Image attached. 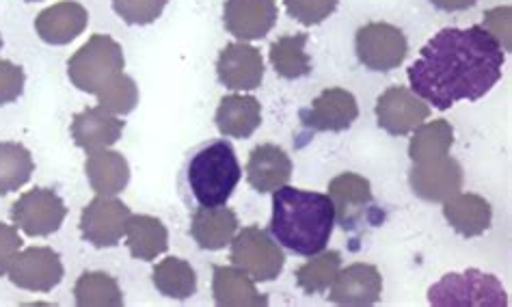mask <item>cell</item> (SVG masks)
I'll use <instances>...</instances> for the list:
<instances>
[{"mask_svg": "<svg viewBox=\"0 0 512 307\" xmlns=\"http://www.w3.org/2000/svg\"><path fill=\"white\" fill-rule=\"evenodd\" d=\"M504 61V48L484 26H452L430 39L407 76L417 98L448 111L461 100L487 96L502 78Z\"/></svg>", "mask_w": 512, "mask_h": 307, "instance_id": "6da1fadb", "label": "cell"}, {"mask_svg": "<svg viewBox=\"0 0 512 307\" xmlns=\"http://www.w3.org/2000/svg\"><path fill=\"white\" fill-rule=\"evenodd\" d=\"M335 228V208L325 193L281 186L273 193L271 236L296 256L325 251Z\"/></svg>", "mask_w": 512, "mask_h": 307, "instance_id": "7a4b0ae2", "label": "cell"}, {"mask_svg": "<svg viewBox=\"0 0 512 307\" xmlns=\"http://www.w3.org/2000/svg\"><path fill=\"white\" fill-rule=\"evenodd\" d=\"M242 178L234 145L227 139H208L186 154L178 191L188 210L227 206Z\"/></svg>", "mask_w": 512, "mask_h": 307, "instance_id": "3957f363", "label": "cell"}, {"mask_svg": "<svg viewBox=\"0 0 512 307\" xmlns=\"http://www.w3.org/2000/svg\"><path fill=\"white\" fill-rule=\"evenodd\" d=\"M126 57L124 48L111 35H93L87 44L80 46L74 57L67 61V76L72 85L85 93H96L109 85L111 80L124 72Z\"/></svg>", "mask_w": 512, "mask_h": 307, "instance_id": "277c9868", "label": "cell"}, {"mask_svg": "<svg viewBox=\"0 0 512 307\" xmlns=\"http://www.w3.org/2000/svg\"><path fill=\"white\" fill-rule=\"evenodd\" d=\"M435 307H508V295L500 279L478 269L443 275L428 290Z\"/></svg>", "mask_w": 512, "mask_h": 307, "instance_id": "5b68a950", "label": "cell"}, {"mask_svg": "<svg viewBox=\"0 0 512 307\" xmlns=\"http://www.w3.org/2000/svg\"><path fill=\"white\" fill-rule=\"evenodd\" d=\"M229 245H232L229 260L238 269L245 271L253 282H273L284 271V249H281L271 234L260 230L258 225H249V228L236 232Z\"/></svg>", "mask_w": 512, "mask_h": 307, "instance_id": "8992f818", "label": "cell"}, {"mask_svg": "<svg viewBox=\"0 0 512 307\" xmlns=\"http://www.w3.org/2000/svg\"><path fill=\"white\" fill-rule=\"evenodd\" d=\"M329 197L335 208V221L346 232H355L363 225L379 223V206L374 202L370 182L359 173H340L329 182Z\"/></svg>", "mask_w": 512, "mask_h": 307, "instance_id": "52a82bcc", "label": "cell"}, {"mask_svg": "<svg viewBox=\"0 0 512 307\" xmlns=\"http://www.w3.org/2000/svg\"><path fill=\"white\" fill-rule=\"evenodd\" d=\"M357 59L374 72L396 70L409 55V42L398 26L389 22H370L355 35Z\"/></svg>", "mask_w": 512, "mask_h": 307, "instance_id": "ba28073f", "label": "cell"}, {"mask_svg": "<svg viewBox=\"0 0 512 307\" xmlns=\"http://www.w3.org/2000/svg\"><path fill=\"white\" fill-rule=\"evenodd\" d=\"M67 217L65 202L52 189L26 191L11 206V221L26 236L39 238L59 232Z\"/></svg>", "mask_w": 512, "mask_h": 307, "instance_id": "9c48e42d", "label": "cell"}, {"mask_svg": "<svg viewBox=\"0 0 512 307\" xmlns=\"http://www.w3.org/2000/svg\"><path fill=\"white\" fill-rule=\"evenodd\" d=\"M132 210L115 197H96L80 215V234L96 249L117 247L126 236Z\"/></svg>", "mask_w": 512, "mask_h": 307, "instance_id": "30bf717a", "label": "cell"}, {"mask_svg": "<svg viewBox=\"0 0 512 307\" xmlns=\"http://www.w3.org/2000/svg\"><path fill=\"white\" fill-rule=\"evenodd\" d=\"M13 286L29 292H50L61 284L65 275L61 256L50 247H29L18 251L9 266Z\"/></svg>", "mask_w": 512, "mask_h": 307, "instance_id": "8fae6325", "label": "cell"}, {"mask_svg": "<svg viewBox=\"0 0 512 307\" xmlns=\"http://www.w3.org/2000/svg\"><path fill=\"white\" fill-rule=\"evenodd\" d=\"M430 117V106L407 87H389L376 100V122L394 137H404Z\"/></svg>", "mask_w": 512, "mask_h": 307, "instance_id": "7c38bea8", "label": "cell"}, {"mask_svg": "<svg viewBox=\"0 0 512 307\" xmlns=\"http://www.w3.org/2000/svg\"><path fill=\"white\" fill-rule=\"evenodd\" d=\"M413 193L424 202H446L463 189V167L450 156L415 163L409 171Z\"/></svg>", "mask_w": 512, "mask_h": 307, "instance_id": "4fadbf2b", "label": "cell"}, {"mask_svg": "<svg viewBox=\"0 0 512 307\" xmlns=\"http://www.w3.org/2000/svg\"><path fill=\"white\" fill-rule=\"evenodd\" d=\"M299 117L301 124L312 132H344L357 122L359 106L350 91L329 87Z\"/></svg>", "mask_w": 512, "mask_h": 307, "instance_id": "5bb4252c", "label": "cell"}, {"mask_svg": "<svg viewBox=\"0 0 512 307\" xmlns=\"http://www.w3.org/2000/svg\"><path fill=\"white\" fill-rule=\"evenodd\" d=\"M279 11L275 0H225L223 24L240 42L262 39L273 31Z\"/></svg>", "mask_w": 512, "mask_h": 307, "instance_id": "9a60e30c", "label": "cell"}, {"mask_svg": "<svg viewBox=\"0 0 512 307\" xmlns=\"http://www.w3.org/2000/svg\"><path fill=\"white\" fill-rule=\"evenodd\" d=\"M217 76L221 85L234 91H253L264 80V61L258 48L245 42L227 44L217 59Z\"/></svg>", "mask_w": 512, "mask_h": 307, "instance_id": "2e32d148", "label": "cell"}, {"mask_svg": "<svg viewBox=\"0 0 512 307\" xmlns=\"http://www.w3.org/2000/svg\"><path fill=\"white\" fill-rule=\"evenodd\" d=\"M329 301L335 305H374L383 295V277L372 264H350L329 286Z\"/></svg>", "mask_w": 512, "mask_h": 307, "instance_id": "e0dca14e", "label": "cell"}, {"mask_svg": "<svg viewBox=\"0 0 512 307\" xmlns=\"http://www.w3.org/2000/svg\"><path fill=\"white\" fill-rule=\"evenodd\" d=\"M89 24V11L76 3V0H63V3L44 9L35 18V31L42 42L50 46H65L83 35Z\"/></svg>", "mask_w": 512, "mask_h": 307, "instance_id": "ac0fdd59", "label": "cell"}, {"mask_svg": "<svg viewBox=\"0 0 512 307\" xmlns=\"http://www.w3.org/2000/svg\"><path fill=\"white\" fill-rule=\"evenodd\" d=\"M126 122L109 111H104L102 106H89V109L80 111L72 119V139L80 150L87 154L106 150L115 145L121 139Z\"/></svg>", "mask_w": 512, "mask_h": 307, "instance_id": "d6986e66", "label": "cell"}, {"mask_svg": "<svg viewBox=\"0 0 512 307\" xmlns=\"http://www.w3.org/2000/svg\"><path fill=\"white\" fill-rule=\"evenodd\" d=\"M292 178V160L284 148L262 143L253 148L247 163V180L258 193H275Z\"/></svg>", "mask_w": 512, "mask_h": 307, "instance_id": "ffe728a7", "label": "cell"}, {"mask_svg": "<svg viewBox=\"0 0 512 307\" xmlns=\"http://www.w3.org/2000/svg\"><path fill=\"white\" fill-rule=\"evenodd\" d=\"M238 232V217L232 208H195L191 212V236L199 249H225Z\"/></svg>", "mask_w": 512, "mask_h": 307, "instance_id": "44dd1931", "label": "cell"}, {"mask_svg": "<svg viewBox=\"0 0 512 307\" xmlns=\"http://www.w3.org/2000/svg\"><path fill=\"white\" fill-rule=\"evenodd\" d=\"M443 217L452 230L465 238H476L491 228L493 208L487 199L474 193H456L443 202Z\"/></svg>", "mask_w": 512, "mask_h": 307, "instance_id": "7402d4cb", "label": "cell"}, {"mask_svg": "<svg viewBox=\"0 0 512 307\" xmlns=\"http://www.w3.org/2000/svg\"><path fill=\"white\" fill-rule=\"evenodd\" d=\"M212 297L221 307H258L268 305V297L260 295L253 279L238 266H214Z\"/></svg>", "mask_w": 512, "mask_h": 307, "instance_id": "603a6c76", "label": "cell"}, {"mask_svg": "<svg viewBox=\"0 0 512 307\" xmlns=\"http://www.w3.org/2000/svg\"><path fill=\"white\" fill-rule=\"evenodd\" d=\"M223 137L229 139H249L262 124V104L253 96H225L219 102L217 115H214Z\"/></svg>", "mask_w": 512, "mask_h": 307, "instance_id": "cb8c5ba5", "label": "cell"}, {"mask_svg": "<svg viewBox=\"0 0 512 307\" xmlns=\"http://www.w3.org/2000/svg\"><path fill=\"white\" fill-rule=\"evenodd\" d=\"M85 173L91 189L100 197H115L130 182V165L126 156L109 148L91 152L87 156Z\"/></svg>", "mask_w": 512, "mask_h": 307, "instance_id": "d4e9b609", "label": "cell"}, {"mask_svg": "<svg viewBox=\"0 0 512 307\" xmlns=\"http://www.w3.org/2000/svg\"><path fill=\"white\" fill-rule=\"evenodd\" d=\"M126 245L132 258L152 262L169 249V232L156 217L132 215L126 228Z\"/></svg>", "mask_w": 512, "mask_h": 307, "instance_id": "484cf974", "label": "cell"}, {"mask_svg": "<svg viewBox=\"0 0 512 307\" xmlns=\"http://www.w3.org/2000/svg\"><path fill=\"white\" fill-rule=\"evenodd\" d=\"M307 39V33L284 35L271 46L268 59H271V65L281 78L296 80L312 74V59L305 50Z\"/></svg>", "mask_w": 512, "mask_h": 307, "instance_id": "4316f807", "label": "cell"}, {"mask_svg": "<svg viewBox=\"0 0 512 307\" xmlns=\"http://www.w3.org/2000/svg\"><path fill=\"white\" fill-rule=\"evenodd\" d=\"M152 282L160 295L169 299H191L197 292V273L182 258H165L154 266Z\"/></svg>", "mask_w": 512, "mask_h": 307, "instance_id": "83f0119b", "label": "cell"}, {"mask_svg": "<svg viewBox=\"0 0 512 307\" xmlns=\"http://www.w3.org/2000/svg\"><path fill=\"white\" fill-rule=\"evenodd\" d=\"M454 145V128L446 119H435L417 126L413 130V139L409 143V156L413 163H426L441 156H448Z\"/></svg>", "mask_w": 512, "mask_h": 307, "instance_id": "f1b7e54d", "label": "cell"}, {"mask_svg": "<svg viewBox=\"0 0 512 307\" xmlns=\"http://www.w3.org/2000/svg\"><path fill=\"white\" fill-rule=\"evenodd\" d=\"M74 299L78 307H119L124 305V292L113 275L87 271L78 277Z\"/></svg>", "mask_w": 512, "mask_h": 307, "instance_id": "f546056e", "label": "cell"}, {"mask_svg": "<svg viewBox=\"0 0 512 307\" xmlns=\"http://www.w3.org/2000/svg\"><path fill=\"white\" fill-rule=\"evenodd\" d=\"M35 160L22 143L0 141V195L22 189L31 180Z\"/></svg>", "mask_w": 512, "mask_h": 307, "instance_id": "4dcf8cb0", "label": "cell"}, {"mask_svg": "<svg viewBox=\"0 0 512 307\" xmlns=\"http://www.w3.org/2000/svg\"><path fill=\"white\" fill-rule=\"evenodd\" d=\"M342 271V256L338 251H320L307 264L296 271V284L305 295H320L327 292L333 279Z\"/></svg>", "mask_w": 512, "mask_h": 307, "instance_id": "1f68e13d", "label": "cell"}, {"mask_svg": "<svg viewBox=\"0 0 512 307\" xmlns=\"http://www.w3.org/2000/svg\"><path fill=\"white\" fill-rule=\"evenodd\" d=\"M96 98L104 111L113 115H130L139 104V87L132 76L121 72L96 93Z\"/></svg>", "mask_w": 512, "mask_h": 307, "instance_id": "d6a6232c", "label": "cell"}, {"mask_svg": "<svg viewBox=\"0 0 512 307\" xmlns=\"http://www.w3.org/2000/svg\"><path fill=\"white\" fill-rule=\"evenodd\" d=\"M169 0H111L113 11L130 26L154 24L167 7Z\"/></svg>", "mask_w": 512, "mask_h": 307, "instance_id": "836d02e7", "label": "cell"}, {"mask_svg": "<svg viewBox=\"0 0 512 307\" xmlns=\"http://www.w3.org/2000/svg\"><path fill=\"white\" fill-rule=\"evenodd\" d=\"M340 0H284L288 16L303 26H316L325 22L338 9Z\"/></svg>", "mask_w": 512, "mask_h": 307, "instance_id": "e575fe53", "label": "cell"}, {"mask_svg": "<svg viewBox=\"0 0 512 307\" xmlns=\"http://www.w3.org/2000/svg\"><path fill=\"white\" fill-rule=\"evenodd\" d=\"M26 76L20 65L11 61H0V104L16 102L24 93Z\"/></svg>", "mask_w": 512, "mask_h": 307, "instance_id": "d590c367", "label": "cell"}, {"mask_svg": "<svg viewBox=\"0 0 512 307\" xmlns=\"http://www.w3.org/2000/svg\"><path fill=\"white\" fill-rule=\"evenodd\" d=\"M20 249H22V238L18 230L13 228V225L0 223V277L9 271V266L13 258L18 256Z\"/></svg>", "mask_w": 512, "mask_h": 307, "instance_id": "8d00e7d4", "label": "cell"}, {"mask_svg": "<svg viewBox=\"0 0 512 307\" xmlns=\"http://www.w3.org/2000/svg\"><path fill=\"white\" fill-rule=\"evenodd\" d=\"M484 29L497 39L500 46L504 42V50H510V7H497L487 11Z\"/></svg>", "mask_w": 512, "mask_h": 307, "instance_id": "74e56055", "label": "cell"}, {"mask_svg": "<svg viewBox=\"0 0 512 307\" xmlns=\"http://www.w3.org/2000/svg\"><path fill=\"white\" fill-rule=\"evenodd\" d=\"M430 3L441 11H465L469 7H474L478 0H430Z\"/></svg>", "mask_w": 512, "mask_h": 307, "instance_id": "f35d334b", "label": "cell"}, {"mask_svg": "<svg viewBox=\"0 0 512 307\" xmlns=\"http://www.w3.org/2000/svg\"><path fill=\"white\" fill-rule=\"evenodd\" d=\"M0 48H3V37H0Z\"/></svg>", "mask_w": 512, "mask_h": 307, "instance_id": "ab89813d", "label": "cell"}, {"mask_svg": "<svg viewBox=\"0 0 512 307\" xmlns=\"http://www.w3.org/2000/svg\"><path fill=\"white\" fill-rule=\"evenodd\" d=\"M26 3H37V0H26Z\"/></svg>", "mask_w": 512, "mask_h": 307, "instance_id": "60d3db41", "label": "cell"}]
</instances>
